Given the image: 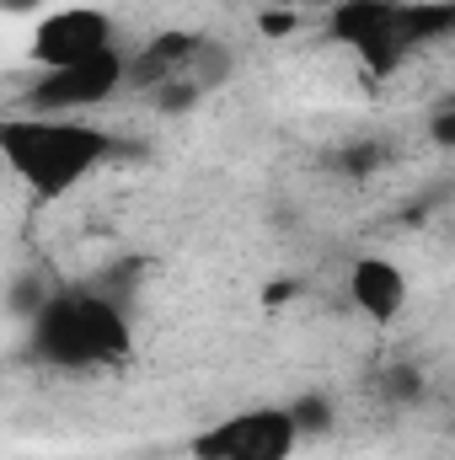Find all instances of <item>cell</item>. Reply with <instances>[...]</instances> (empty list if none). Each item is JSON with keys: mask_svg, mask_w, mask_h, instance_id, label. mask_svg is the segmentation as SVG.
Here are the masks:
<instances>
[{"mask_svg": "<svg viewBox=\"0 0 455 460\" xmlns=\"http://www.w3.org/2000/svg\"><path fill=\"white\" fill-rule=\"evenodd\" d=\"M284 407H290L300 439H317V434L333 429V402H327V396H295V402H284Z\"/></svg>", "mask_w": 455, "mask_h": 460, "instance_id": "9", "label": "cell"}, {"mask_svg": "<svg viewBox=\"0 0 455 460\" xmlns=\"http://www.w3.org/2000/svg\"><path fill=\"white\" fill-rule=\"evenodd\" d=\"M226 75V54L199 32H156L139 54H129L123 92H150L161 108H193Z\"/></svg>", "mask_w": 455, "mask_h": 460, "instance_id": "4", "label": "cell"}, {"mask_svg": "<svg viewBox=\"0 0 455 460\" xmlns=\"http://www.w3.org/2000/svg\"><path fill=\"white\" fill-rule=\"evenodd\" d=\"M434 145H440V150H451V145H455V108H451V102L434 113Z\"/></svg>", "mask_w": 455, "mask_h": 460, "instance_id": "10", "label": "cell"}, {"mask_svg": "<svg viewBox=\"0 0 455 460\" xmlns=\"http://www.w3.org/2000/svg\"><path fill=\"white\" fill-rule=\"evenodd\" d=\"M123 70L129 54L108 49L92 54L81 65H59V70H38L22 92V113H59V118H86L92 108H108L123 92Z\"/></svg>", "mask_w": 455, "mask_h": 460, "instance_id": "6", "label": "cell"}, {"mask_svg": "<svg viewBox=\"0 0 455 460\" xmlns=\"http://www.w3.org/2000/svg\"><path fill=\"white\" fill-rule=\"evenodd\" d=\"M455 5H402V0H338L327 11V43L353 54L370 75L402 70L418 49L451 38Z\"/></svg>", "mask_w": 455, "mask_h": 460, "instance_id": "3", "label": "cell"}, {"mask_svg": "<svg viewBox=\"0 0 455 460\" xmlns=\"http://www.w3.org/2000/svg\"><path fill=\"white\" fill-rule=\"evenodd\" d=\"M0 11L5 16H38V11H49V0H0Z\"/></svg>", "mask_w": 455, "mask_h": 460, "instance_id": "12", "label": "cell"}, {"mask_svg": "<svg viewBox=\"0 0 455 460\" xmlns=\"http://www.w3.org/2000/svg\"><path fill=\"white\" fill-rule=\"evenodd\" d=\"M295 27H300V16H295V11H263V32H273V38H279V32H295Z\"/></svg>", "mask_w": 455, "mask_h": 460, "instance_id": "11", "label": "cell"}, {"mask_svg": "<svg viewBox=\"0 0 455 460\" xmlns=\"http://www.w3.org/2000/svg\"><path fill=\"white\" fill-rule=\"evenodd\" d=\"M295 450H300V434L284 402H257V407L226 412L188 439L193 460H295Z\"/></svg>", "mask_w": 455, "mask_h": 460, "instance_id": "5", "label": "cell"}, {"mask_svg": "<svg viewBox=\"0 0 455 460\" xmlns=\"http://www.w3.org/2000/svg\"><path fill=\"white\" fill-rule=\"evenodd\" d=\"M407 295H413V284H407V273H402V262H391V257H380V252H364V257H353V268H348V305L364 316V322H397L402 311H407Z\"/></svg>", "mask_w": 455, "mask_h": 460, "instance_id": "8", "label": "cell"}, {"mask_svg": "<svg viewBox=\"0 0 455 460\" xmlns=\"http://www.w3.org/2000/svg\"><path fill=\"white\" fill-rule=\"evenodd\" d=\"M402 5H455V0H402Z\"/></svg>", "mask_w": 455, "mask_h": 460, "instance_id": "13", "label": "cell"}, {"mask_svg": "<svg viewBox=\"0 0 455 460\" xmlns=\"http://www.w3.org/2000/svg\"><path fill=\"white\" fill-rule=\"evenodd\" d=\"M108 49H118V32L103 5H49V11H38L32 38H27L32 70L81 65L92 54H108Z\"/></svg>", "mask_w": 455, "mask_h": 460, "instance_id": "7", "label": "cell"}, {"mask_svg": "<svg viewBox=\"0 0 455 460\" xmlns=\"http://www.w3.org/2000/svg\"><path fill=\"white\" fill-rule=\"evenodd\" d=\"M27 358L65 375H92L134 358V316L103 284L49 289L27 316Z\"/></svg>", "mask_w": 455, "mask_h": 460, "instance_id": "2", "label": "cell"}, {"mask_svg": "<svg viewBox=\"0 0 455 460\" xmlns=\"http://www.w3.org/2000/svg\"><path fill=\"white\" fill-rule=\"evenodd\" d=\"M123 139L92 118L59 113H5L0 118V166L38 199L59 204L86 188L103 166H113Z\"/></svg>", "mask_w": 455, "mask_h": 460, "instance_id": "1", "label": "cell"}]
</instances>
